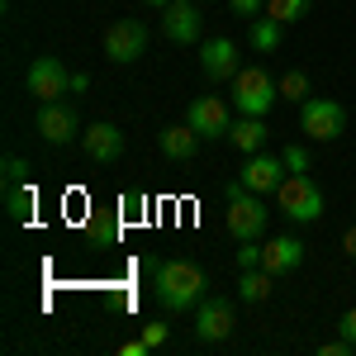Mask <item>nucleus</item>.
<instances>
[{
	"label": "nucleus",
	"instance_id": "nucleus-25",
	"mask_svg": "<svg viewBox=\"0 0 356 356\" xmlns=\"http://www.w3.org/2000/svg\"><path fill=\"white\" fill-rule=\"evenodd\" d=\"M24 171H29V162L10 152V157H5V191H10V186H19V181H24Z\"/></svg>",
	"mask_w": 356,
	"mask_h": 356
},
{
	"label": "nucleus",
	"instance_id": "nucleus-3",
	"mask_svg": "<svg viewBox=\"0 0 356 356\" xmlns=\"http://www.w3.org/2000/svg\"><path fill=\"white\" fill-rule=\"evenodd\" d=\"M275 100H280V81H275L271 72H261V67H243V72L233 76V110L266 119Z\"/></svg>",
	"mask_w": 356,
	"mask_h": 356
},
{
	"label": "nucleus",
	"instance_id": "nucleus-17",
	"mask_svg": "<svg viewBox=\"0 0 356 356\" xmlns=\"http://www.w3.org/2000/svg\"><path fill=\"white\" fill-rule=\"evenodd\" d=\"M266 138H271V129H266V119H257V114H243V119L228 129V143H233L243 157L261 152V147H266Z\"/></svg>",
	"mask_w": 356,
	"mask_h": 356
},
{
	"label": "nucleus",
	"instance_id": "nucleus-16",
	"mask_svg": "<svg viewBox=\"0 0 356 356\" xmlns=\"http://www.w3.org/2000/svg\"><path fill=\"white\" fill-rule=\"evenodd\" d=\"M200 143H204V138L195 134L191 124H166L162 138H157V147H162L166 162H191L195 152H200Z\"/></svg>",
	"mask_w": 356,
	"mask_h": 356
},
{
	"label": "nucleus",
	"instance_id": "nucleus-22",
	"mask_svg": "<svg viewBox=\"0 0 356 356\" xmlns=\"http://www.w3.org/2000/svg\"><path fill=\"white\" fill-rule=\"evenodd\" d=\"M280 100L304 105V100H309V76H304V72H285V76H280Z\"/></svg>",
	"mask_w": 356,
	"mask_h": 356
},
{
	"label": "nucleus",
	"instance_id": "nucleus-12",
	"mask_svg": "<svg viewBox=\"0 0 356 356\" xmlns=\"http://www.w3.org/2000/svg\"><path fill=\"white\" fill-rule=\"evenodd\" d=\"M200 67H204V76L209 81H233L243 67H238V43L233 38H209L204 48H200Z\"/></svg>",
	"mask_w": 356,
	"mask_h": 356
},
{
	"label": "nucleus",
	"instance_id": "nucleus-21",
	"mask_svg": "<svg viewBox=\"0 0 356 356\" xmlns=\"http://www.w3.org/2000/svg\"><path fill=\"white\" fill-rule=\"evenodd\" d=\"M309 5H314V0H266L261 15H271V19H280V24H300L304 15H309Z\"/></svg>",
	"mask_w": 356,
	"mask_h": 356
},
{
	"label": "nucleus",
	"instance_id": "nucleus-15",
	"mask_svg": "<svg viewBox=\"0 0 356 356\" xmlns=\"http://www.w3.org/2000/svg\"><path fill=\"white\" fill-rule=\"evenodd\" d=\"M300 261H304V243H300V238H266L257 266H261V271H271V275H290Z\"/></svg>",
	"mask_w": 356,
	"mask_h": 356
},
{
	"label": "nucleus",
	"instance_id": "nucleus-31",
	"mask_svg": "<svg viewBox=\"0 0 356 356\" xmlns=\"http://www.w3.org/2000/svg\"><path fill=\"white\" fill-rule=\"evenodd\" d=\"M147 352H152V347H147L143 337H138V342H124V356H147Z\"/></svg>",
	"mask_w": 356,
	"mask_h": 356
},
{
	"label": "nucleus",
	"instance_id": "nucleus-30",
	"mask_svg": "<svg viewBox=\"0 0 356 356\" xmlns=\"http://www.w3.org/2000/svg\"><path fill=\"white\" fill-rule=\"evenodd\" d=\"M342 252H347V257H352V261H356V223H352V228H347V233H342Z\"/></svg>",
	"mask_w": 356,
	"mask_h": 356
},
{
	"label": "nucleus",
	"instance_id": "nucleus-8",
	"mask_svg": "<svg viewBox=\"0 0 356 356\" xmlns=\"http://www.w3.org/2000/svg\"><path fill=\"white\" fill-rule=\"evenodd\" d=\"M233 328H238V309H233V300H200V309H195V337L200 342H223V337H233Z\"/></svg>",
	"mask_w": 356,
	"mask_h": 356
},
{
	"label": "nucleus",
	"instance_id": "nucleus-23",
	"mask_svg": "<svg viewBox=\"0 0 356 356\" xmlns=\"http://www.w3.org/2000/svg\"><path fill=\"white\" fill-rule=\"evenodd\" d=\"M280 162H285V171H290V176H300V171H309V147H304V143L280 147Z\"/></svg>",
	"mask_w": 356,
	"mask_h": 356
},
{
	"label": "nucleus",
	"instance_id": "nucleus-7",
	"mask_svg": "<svg viewBox=\"0 0 356 356\" xmlns=\"http://www.w3.org/2000/svg\"><path fill=\"white\" fill-rule=\"evenodd\" d=\"M143 53H147V24L143 19H114L105 29V57H110L114 67H129Z\"/></svg>",
	"mask_w": 356,
	"mask_h": 356
},
{
	"label": "nucleus",
	"instance_id": "nucleus-24",
	"mask_svg": "<svg viewBox=\"0 0 356 356\" xmlns=\"http://www.w3.org/2000/svg\"><path fill=\"white\" fill-rule=\"evenodd\" d=\"M143 342H147V347H166V342H171V328H166L162 318H152V323L143 328Z\"/></svg>",
	"mask_w": 356,
	"mask_h": 356
},
{
	"label": "nucleus",
	"instance_id": "nucleus-28",
	"mask_svg": "<svg viewBox=\"0 0 356 356\" xmlns=\"http://www.w3.org/2000/svg\"><path fill=\"white\" fill-rule=\"evenodd\" d=\"M337 337H347V342L356 347V309H347V314L337 318Z\"/></svg>",
	"mask_w": 356,
	"mask_h": 356
},
{
	"label": "nucleus",
	"instance_id": "nucleus-14",
	"mask_svg": "<svg viewBox=\"0 0 356 356\" xmlns=\"http://www.w3.org/2000/svg\"><path fill=\"white\" fill-rule=\"evenodd\" d=\"M162 33L171 43H195L200 38V10H195V0H171L162 10Z\"/></svg>",
	"mask_w": 356,
	"mask_h": 356
},
{
	"label": "nucleus",
	"instance_id": "nucleus-19",
	"mask_svg": "<svg viewBox=\"0 0 356 356\" xmlns=\"http://www.w3.org/2000/svg\"><path fill=\"white\" fill-rule=\"evenodd\" d=\"M271 290H275V275H271V271H261V266H247L243 280H238V295H243L247 304L271 300Z\"/></svg>",
	"mask_w": 356,
	"mask_h": 356
},
{
	"label": "nucleus",
	"instance_id": "nucleus-4",
	"mask_svg": "<svg viewBox=\"0 0 356 356\" xmlns=\"http://www.w3.org/2000/svg\"><path fill=\"white\" fill-rule=\"evenodd\" d=\"M275 204H280V214H285V219H295V223L323 219V191L309 181V171L285 176V181L275 186Z\"/></svg>",
	"mask_w": 356,
	"mask_h": 356
},
{
	"label": "nucleus",
	"instance_id": "nucleus-20",
	"mask_svg": "<svg viewBox=\"0 0 356 356\" xmlns=\"http://www.w3.org/2000/svg\"><path fill=\"white\" fill-rule=\"evenodd\" d=\"M5 214H10V223H29L33 219V191L29 186H10L5 191Z\"/></svg>",
	"mask_w": 356,
	"mask_h": 356
},
{
	"label": "nucleus",
	"instance_id": "nucleus-27",
	"mask_svg": "<svg viewBox=\"0 0 356 356\" xmlns=\"http://www.w3.org/2000/svg\"><path fill=\"white\" fill-rule=\"evenodd\" d=\"M257 261H261V243H243V247H238V266H243V271H247V266H257Z\"/></svg>",
	"mask_w": 356,
	"mask_h": 356
},
{
	"label": "nucleus",
	"instance_id": "nucleus-5",
	"mask_svg": "<svg viewBox=\"0 0 356 356\" xmlns=\"http://www.w3.org/2000/svg\"><path fill=\"white\" fill-rule=\"evenodd\" d=\"M300 129L314 143H337V138L347 134V110L337 100H328V95H309L300 105Z\"/></svg>",
	"mask_w": 356,
	"mask_h": 356
},
{
	"label": "nucleus",
	"instance_id": "nucleus-18",
	"mask_svg": "<svg viewBox=\"0 0 356 356\" xmlns=\"http://www.w3.org/2000/svg\"><path fill=\"white\" fill-rule=\"evenodd\" d=\"M280 38H285V24L271 19V15H257V19L247 24V43H252L257 53H275V48H280Z\"/></svg>",
	"mask_w": 356,
	"mask_h": 356
},
{
	"label": "nucleus",
	"instance_id": "nucleus-1",
	"mask_svg": "<svg viewBox=\"0 0 356 356\" xmlns=\"http://www.w3.org/2000/svg\"><path fill=\"white\" fill-rule=\"evenodd\" d=\"M152 275H157L152 295H157V304L166 314H195L200 300H204V290H209V280H204V271L195 261H157Z\"/></svg>",
	"mask_w": 356,
	"mask_h": 356
},
{
	"label": "nucleus",
	"instance_id": "nucleus-33",
	"mask_svg": "<svg viewBox=\"0 0 356 356\" xmlns=\"http://www.w3.org/2000/svg\"><path fill=\"white\" fill-rule=\"evenodd\" d=\"M143 5H147V10H166L171 0H143Z\"/></svg>",
	"mask_w": 356,
	"mask_h": 356
},
{
	"label": "nucleus",
	"instance_id": "nucleus-6",
	"mask_svg": "<svg viewBox=\"0 0 356 356\" xmlns=\"http://www.w3.org/2000/svg\"><path fill=\"white\" fill-rule=\"evenodd\" d=\"M24 86L29 95L38 100V105H53V100H62L67 90H72V76H67V67L57 62V57H33L24 72Z\"/></svg>",
	"mask_w": 356,
	"mask_h": 356
},
{
	"label": "nucleus",
	"instance_id": "nucleus-9",
	"mask_svg": "<svg viewBox=\"0 0 356 356\" xmlns=\"http://www.w3.org/2000/svg\"><path fill=\"white\" fill-rule=\"evenodd\" d=\"M290 171H285V162H280V152H252L243 166H238V181H243L247 191H257V195H275V186L285 181Z\"/></svg>",
	"mask_w": 356,
	"mask_h": 356
},
{
	"label": "nucleus",
	"instance_id": "nucleus-11",
	"mask_svg": "<svg viewBox=\"0 0 356 356\" xmlns=\"http://www.w3.org/2000/svg\"><path fill=\"white\" fill-rule=\"evenodd\" d=\"M33 129H38V138L43 143H53V147H67L72 138L81 134V119H76V110H67V105H43L38 110V119H33Z\"/></svg>",
	"mask_w": 356,
	"mask_h": 356
},
{
	"label": "nucleus",
	"instance_id": "nucleus-32",
	"mask_svg": "<svg viewBox=\"0 0 356 356\" xmlns=\"http://www.w3.org/2000/svg\"><path fill=\"white\" fill-rule=\"evenodd\" d=\"M72 90H76V95H86V90H90V76H86V72H76V76H72Z\"/></svg>",
	"mask_w": 356,
	"mask_h": 356
},
{
	"label": "nucleus",
	"instance_id": "nucleus-2",
	"mask_svg": "<svg viewBox=\"0 0 356 356\" xmlns=\"http://www.w3.org/2000/svg\"><path fill=\"white\" fill-rule=\"evenodd\" d=\"M266 204H261V195L247 191L243 181H233L228 186V214H223V223H228V233L238 238V243H257L261 233H266Z\"/></svg>",
	"mask_w": 356,
	"mask_h": 356
},
{
	"label": "nucleus",
	"instance_id": "nucleus-29",
	"mask_svg": "<svg viewBox=\"0 0 356 356\" xmlns=\"http://www.w3.org/2000/svg\"><path fill=\"white\" fill-rule=\"evenodd\" d=\"M347 352H356L347 337H337V342H323V347H318V356H347Z\"/></svg>",
	"mask_w": 356,
	"mask_h": 356
},
{
	"label": "nucleus",
	"instance_id": "nucleus-26",
	"mask_svg": "<svg viewBox=\"0 0 356 356\" xmlns=\"http://www.w3.org/2000/svg\"><path fill=\"white\" fill-rule=\"evenodd\" d=\"M228 5H233V15H243L247 24L257 19V10H266V0H228Z\"/></svg>",
	"mask_w": 356,
	"mask_h": 356
},
{
	"label": "nucleus",
	"instance_id": "nucleus-10",
	"mask_svg": "<svg viewBox=\"0 0 356 356\" xmlns=\"http://www.w3.org/2000/svg\"><path fill=\"white\" fill-rule=\"evenodd\" d=\"M186 124H191L200 138H228V129H233L228 100H219V95H200V100H191V114H186Z\"/></svg>",
	"mask_w": 356,
	"mask_h": 356
},
{
	"label": "nucleus",
	"instance_id": "nucleus-13",
	"mask_svg": "<svg viewBox=\"0 0 356 356\" xmlns=\"http://www.w3.org/2000/svg\"><path fill=\"white\" fill-rule=\"evenodd\" d=\"M81 147L90 162H119L124 157V129H114V124H90V129H81Z\"/></svg>",
	"mask_w": 356,
	"mask_h": 356
}]
</instances>
